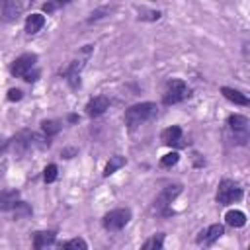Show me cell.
Instances as JSON below:
<instances>
[{
  "instance_id": "cell-29",
  "label": "cell",
  "mask_w": 250,
  "mask_h": 250,
  "mask_svg": "<svg viewBox=\"0 0 250 250\" xmlns=\"http://www.w3.org/2000/svg\"><path fill=\"white\" fill-rule=\"evenodd\" d=\"M74 152H76L74 148H68V150H62V156L64 158H70V154H74Z\"/></svg>"
},
{
  "instance_id": "cell-15",
  "label": "cell",
  "mask_w": 250,
  "mask_h": 250,
  "mask_svg": "<svg viewBox=\"0 0 250 250\" xmlns=\"http://www.w3.org/2000/svg\"><path fill=\"white\" fill-rule=\"evenodd\" d=\"M55 236H57L55 230H39V232L33 234V246H35V248L51 246V244L55 242Z\"/></svg>"
},
{
  "instance_id": "cell-20",
  "label": "cell",
  "mask_w": 250,
  "mask_h": 250,
  "mask_svg": "<svg viewBox=\"0 0 250 250\" xmlns=\"http://www.w3.org/2000/svg\"><path fill=\"white\" fill-rule=\"evenodd\" d=\"M162 244H164V232H158V234L150 236V238L143 244V248H145V250H160Z\"/></svg>"
},
{
  "instance_id": "cell-23",
  "label": "cell",
  "mask_w": 250,
  "mask_h": 250,
  "mask_svg": "<svg viewBox=\"0 0 250 250\" xmlns=\"http://www.w3.org/2000/svg\"><path fill=\"white\" fill-rule=\"evenodd\" d=\"M62 248H66V250H70V248L86 250V248H88V244H86V240H84V238H72V240L64 242V244H62Z\"/></svg>"
},
{
  "instance_id": "cell-4",
  "label": "cell",
  "mask_w": 250,
  "mask_h": 250,
  "mask_svg": "<svg viewBox=\"0 0 250 250\" xmlns=\"http://www.w3.org/2000/svg\"><path fill=\"white\" fill-rule=\"evenodd\" d=\"M242 197V188L232 182V180H221L219 188H217V203L219 205H229L234 203Z\"/></svg>"
},
{
  "instance_id": "cell-26",
  "label": "cell",
  "mask_w": 250,
  "mask_h": 250,
  "mask_svg": "<svg viewBox=\"0 0 250 250\" xmlns=\"http://www.w3.org/2000/svg\"><path fill=\"white\" fill-rule=\"evenodd\" d=\"M21 98H23V92L18 90V88H12V90L8 92V100H10V102H20Z\"/></svg>"
},
{
  "instance_id": "cell-1",
  "label": "cell",
  "mask_w": 250,
  "mask_h": 250,
  "mask_svg": "<svg viewBox=\"0 0 250 250\" xmlns=\"http://www.w3.org/2000/svg\"><path fill=\"white\" fill-rule=\"evenodd\" d=\"M154 113H156V105L152 102L135 104L125 111V123L129 129H135V127L143 125L145 121H148L150 117H154Z\"/></svg>"
},
{
  "instance_id": "cell-22",
  "label": "cell",
  "mask_w": 250,
  "mask_h": 250,
  "mask_svg": "<svg viewBox=\"0 0 250 250\" xmlns=\"http://www.w3.org/2000/svg\"><path fill=\"white\" fill-rule=\"evenodd\" d=\"M178 160H180V154H178V152H168V154H164V156L160 158V164H162L164 168H170V166L178 164Z\"/></svg>"
},
{
  "instance_id": "cell-8",
  "label": "cell",
  "mask_w": 250,
  "mask_h": 250,
  "mask_svg": "<svg viewBox=\"0 0 250 250\" xmlns=\"http://www.w3.org/2000/svg\"><path fill=\"white\" fill-rule=\"evenodd\" d=\"M23 12V0H4L2 2V20L14 21Z\"/></svg>"
},
{
  "instance_id": "cell-7",
  "label": "cell",
  "mask_w": 250,
  "mask_h": 250,
  "mask_svg": "<svg viewBox=\"0 0 250 250\" xmlns=\"http://www.w3.org/2000/svg\"><path fill=\"white\" fill-rule=\"evenodd\" d=\"M180 191H182V186L180 184H174V186H168V188H164L162 191H160V195L156 197V201H154V207L158 209V211H162V209H166L178 195H180ZM164 213H170L168 209L164 211Z\"/></svg>"
},
{
  "instance_id": "cell-3",
  "label": "cell",
  "mask_w": 250,
  "mask_h": 250,
  "mask_svg": "<svg viewBox=\"0 0 250 250\" xmlns=\"http://www.w3.org/2000/svg\"><path fill=\"white\" fill-rule=\"evenodd\" d=\"M188 96H189V88H188V84H186L184 80H180V78H172V80L166 84L162 102H164V105H172V104L184 102Z\"/></svg>"
},
{
  "instance_id": "cell-13",
  "label": "cell",
  "mask_w": 250,
  "mask_h": 250,
  "mask_svg": "<svg viewBox=\"0 0 250 250\" xmlns=\"http://www.w3.org/2000/svg\"><path fill=\"white\" fill-rule=\"evenodd\" d=\"M160 139H162L164 145H170V146L172 145H182V129L178 125H172V127H168V129L162 131Z\"/></svg>"
},
{
  "instance_id": "cell-28",
  "label": "cell",
  "mask_w": 250,
  "mask_h": 250,
  "mask_svg": "<svg viewBox=\"0 0 250 250\" xmlns=\"http://www.w3.org/2000/svg\"><path fill=\"white\" fill-rule=\"evenodd\" d=\"M8 145H10V141H8L6 137H0V152H2V150H6V146H8Z\"/></svg>"
},
{
  "instance_id": "cell-18",
  "label": "cell",
  "mask_w": 250,
  "mask_h": 250,
  "mask_svg": "<svg viewBox=\"0 0 250 250\" xmlns=\"http://www.w3.org/2000/svg\"><path fill=\"white\" fill-rule=\"evenodd\" d=\"M121 166H125V156H119V154L111 156L109 162H107L105 168H104V176H111V174H113L115 170H119Z\"/></svg>"
},
{
  "instance_id": "cell-2",
  "label": "cell",
  "mask_w": 250,
  "mask_h": 250,
  "mask_svg": "<svg viewBox=\"0 0 250 250\" xmlns=\"http://www.w3.org/2000/svg\"><path fill=\"white\" fill-rule=\"evenodd\" d=\"M229 129L232 133V139L236 145H246L248 139H250V123H248V117L240 115V113H234V115H229Z\"/></svg>"
},
{
  "instance_id": "cell-5",
  "label": "cell",
  "mask_w": 250,
  "mask_h": 250,
  "mask_svg": "<svg viewBox=\"0 0 250 250\" xmlns=\"http://www.w3.org/2000/svg\"><path fill=\"white\" fill-rule=\"evenodd\" d=\"M129 221H131V209H129V207L113 209V211H109V213L104 215V229L109 230V232H117V230H121Z\"/></svg>"
},
{
  "instance_id": "cell-16",
  "label": "cell",
  "mask_w": 250,
  "mask_h": 250,
  "mask_svg": "<svg viewBox=\"0 0 250 250\" xmlns=\"http://www.w3.org/2000/svg\"><path fill=\"white\" fill-rule=\"evenodd\" d=\"M45 25V16L43 14H31L25 18V31L31 35V33H37L41 27Z\"/></svg>"
},
{
  "instance_id": "cell-14",
  "label": "cell",
  "mask_w": 250,
  "mask_h": 250,
  "mask_svg": "<svg viewBox=\"0 0 250 250\" xmlns=\"http://www.w3.org/2000/svg\"><path fill=\"white\" fill-rule=\"evenodd\" d=\"M221 94H223L229 102H232V104H236V105H248V104H250V100H248L242 92H238V90H234V88L223 86V88H221Z\"/></svg>"
},
{
  "instance_id": "cell-9",
  "label": "cell",
  "mask_w": 250,
  "mask_h": 250,
  "mask_svg": "<svg viewBox=\"0 0 250 250\" xmlns=\"http://www.w3.org/2000/svg\"><path fill=\"white\" fill-rule=\"evenodd\" d=\"M107 107H109V100L105 96H96L86 104V113L90 117H100L102 113H105Z\"/></svg>"
},
{
  "instance_id": "cell-10",
  "label": "cell",
  "mask_w": 250,
  "mask_h": 250,
  "mask_svg": "<svg viewBox=\"0 0 250 250\" xmlns=\"http://www.w3.org/2000/svg\"><path fill=\"white\" fill-rule=\"evenodd\" d=\"M223 232H225V229H223V225H219V223H215V225H211L207 230H201L199 232V236H197V244H213L215 240H219L221 236H223Z\"/></svg>"
},
{
  "instance_id": "cell-25",
  "label": "cell",
  "mask_w": 250,
  "mask_h": 250,
  "mask_svg": "<svg viewBox=\"0 0 250 250\" xmlns=\"http://www.w3.org/2000/svg\"><path fill=\"white\" fill-rule=\"evenodd\" d=\"M160 18V12H154V10H141L139 12V20H150V21H154V20H158Z\"/></svg>"
},
{
  "instance_id": "cell-27",
  "label": "cell",
  "mask_w": 250,
  "mask_h": 250,
  "mask_svg": "<svg viewBox=\"0 0 250 250\" xmlns=\"http://www.w3.org/2000/svg\"><path fill=\"white\" fill-rule=\"evenodd\" d=\"M37 76H39V70H37V68H31L29 72H25V74H23V80H27V82H35V80H37Z\"/></svg>"
},
{
  "instance_id": "cell-19",
  "label": "cell",
  "mask_w": 250,
  "mask_h": 250,
  "mask_svg": "<svg viewBox=\"0 0 250 250\" xmlns=\"http://www.w3.org/2000/svg\"><path fill=\"white\" fill-rule=\"evenodd\" d=\"M61 127H62V123H61V121H55V119H47V121L41 123V129H43V133H45L47 137L57 135V133L61 131Z\"/></svg>"
},
{
  "instance_id": "cell-24",
  "label": "cell",
  "mask_w": 250,
  "mask_h": 250,
  "mask_svg": "<svg viewBox=\"0 0 250 250\" xmlns=\"http://www.w3.org/2000/svg\"><path fill=\"white\" fill-rule=\"evenodd\" d=\"M43 180H45L47 184H51V182L57 180V166H55V164H49V166L45 168V172H43Z\"/></svg>"
},
{
  "instance_id": "cell-6",
  "label": "cell",
  "mask_w": 250,
  "mask_h": 250,
  "mask_svg": "<svg viewBox=\"0 0 250 250\" xmlns=\"http://www.w3.org/2000/svg\"><path fill=\"white\" fill-rule=\"evenodd\" d=\"M35 62H37V55H33V53L20 55V57L12 62L10 72H12L14 76H18V78H23V74H25V72H29V70L35 66Z\"/></svg>"
},
{
  "instance_id": "cell-11",
  "label": "cell",
  "mask_w": 250,
  "mask_h": 250,
  "mask_svg": "<svg viewBox=\"0 0 250 250\" xmlns=\"http://www.w3.org/2000/svg\"><path fill=\"white\" fill-rule=\"evenodd\" d=\"M18 201H20V191L18 189L0 191V211H12Z\"/></svg>"
},
{
  "instance_id": "cell-12",
  "label": "cell",
  "mask_w": 250,
  "mask_h": 250,
  "mask_svg": "<svg viewBox=\"0 0 250 250\" xmlns=\"http://www.w3.org/2000/svg\"><path fill=\"white\" fill-rule=\"evenodd\" d=\"M82 66H84V62L82 61H72L70 64H68V68L64 70V76H66V80H68V84L72 86V88H76L78 84H80V70H82Z\"/></svg>"
},
{
  "instance_id": "cell-17",
  "label": "cell",
  "mask_w": 250,
  "mask_h": 250,
  "mask_svg": "<svg viewBox=\"0 0 250 250\" xmlns=\"http://www.w3.org/2000/svg\"><path fill=\"white\" fill-rule=\"evenodd\" d=\"M225 221H227V225H229V227L240 229V227H244V225H246V215H244L242 211H238V209H232V211H227Z\"/></svg>"
},
{
  "instance_id": "cell-21",
  "label": "cell",
  "mask_w": 250,
  "mask_h": 250,
  "mask_svg": "<svg viewBox=\"0 0 250 250\" xmlns=\"http://www.w3.org/2000/svg\"><path fill=\"white\" fill-rule=\"evenodd\" d=\"M70 2H72V0H49V2H45V4H43V12L51 14V12H55L57 8L66 6V4H70Z\"/></svg>"
}]
</instances>
